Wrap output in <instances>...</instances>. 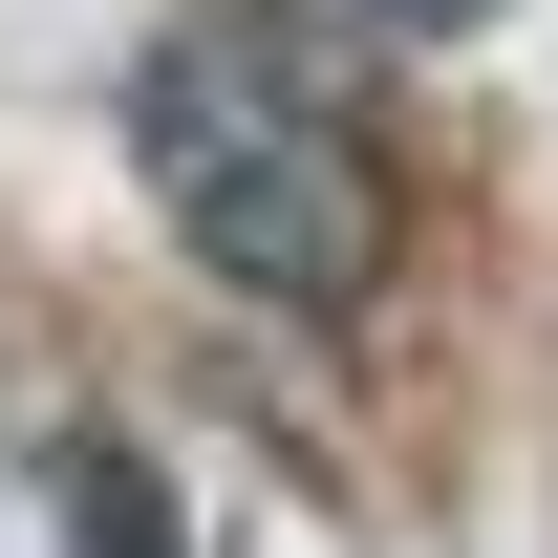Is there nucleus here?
I'll return each mask as SVG.
<instances>
[{"label":"nucleus","instance_id":"nucleus-1","mask_svg":"<svg viewBox=\"0 0 558 558\" xmlns=\"http://www.w3.org/2000/svg\"><path fill=\"white\" fill-rule=\"evenodd\" d=\"M130 172L172 258L279 301V323H365L387 279V130H365V44L301 0H194L130 65Z\"/></svg>","mask_w":558,"mask_h":558},{"label":"nucleus","instance_id":"nucleus-2","mask_svg":"<svg viewBox=\"0 0 558 558\" xmlns=\"http://www.w3.org/2000/svg\"><path fill=\"white\" fill-rule=\"evenodd\" d=\"M65 515H86V558H172V473H150L130 429H86V451H65Z\"/></svg>","mask_w":558,"mask_h":558},{"label":"nucleus","instance_id":"nucleus-3","mask_svg":"<svg viewBox=\"0 0 558 558\" xmlns=\"http://www.w3.org/2000/svg\"><path fill=\"white\" fill-rule=\"evenodd\" d=\"M365 22H387V44H429V22H494V0H365Z\"/></svg>","mask_w":558,"mask_h":558}]
</instances>
